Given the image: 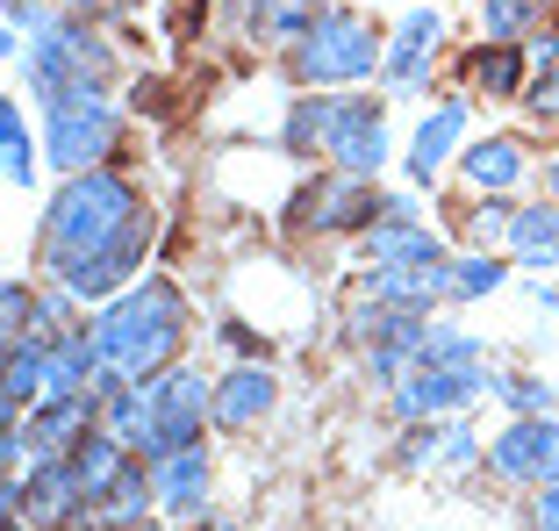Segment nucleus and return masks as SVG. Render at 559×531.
<instances>
[{"instance_id": "43", "label": "nucleus", "mask_w": 559, "mask_h": 531, "mask_svg": "<svg viewBox=\"0 0 559 531\" xmlns=\"http://www.w3.org/2000/svg\"><path fill=\"white\" fill-rule=\"evenodd\" d=\"M194 531H230V524H194Z\"/></svg>"}, {"instance_id": "41", "label": "nucleus", "mask_w": 559, "mask_h": 531, "mask_svg": "<svg viewBox=\"0 0 559 531\" xmlns=\"http://www.w3.org/2000/svg\"><path fill=\"white\" fill-rule=\"evenodd\" d=\"M8 15H15V0H0V22H8Z\"/></svg>"}, {"instance_id": "21", "label": "nucleus", "mask_w": 559, "mask_h": 531, "mask_svg": "<svg viewBox=\"0 0 559 531\" xmlns=\"http://www.w3.org/2000/svg\"><path fill=\"white\" fill-rule=\"evenodd\" d=\"M460 173L488 194H502L524 180V151H516V137H480V144H460Z\"/></svg>"}, {"instance_id": "11", "label": "nucleus", "mask_w": 559, "mask_h": 531, "mask_svg": "<svg viewBox=\"0 0 559 531\" xmlns=\"http://www.w3.org/2000/svg\"><path fill=\"white\" fill-rule=\"evenodd\" d=\"M438 44H444V15L438 8H416V15H402L395 22V36H388V94H424V80H430V58H438Z\"/></svg>"}, {"instance_id": "9", "label": "nucleus", "mask_w": 559, "mask_h": 531, "mask_svg": "<svg viewBox=\"0 0 559 531\" xmlns=\"http://www.w3.org/2000/svg\"><path fill=\"white\" fill-rule=\"evenodd\" d=\"M337 173H359L373 180L388 166V116H380V101L366 94H337V122H330V151H323Z\"/></svg>"}, {"instance_id": "15", "label": "nucleus", "mask_w": 559, "mask_h": 531, "mask_svg": "<svg viewBox=\"0 0 559 531\" xmlns=\"http://www.w3.org/2000/svg\"><path fill=\"white\" fill-rule=\"evenodd\" d=\"M460 137H466V101H438L424 122H416V137H409V180H438L444 166H452V151H460Z\"/></svg>"}, {"instance_id": "38", "label": "nucleus", "mask_w": 559, "mask_h": 531, "mask_svg": "<svg viewBox=\"0 0 559 531\" xmlns=\"http://www.w3.org/2000/svg\"><path fill=\"white\" fill-rule=\"evenodd\" d=\"M8 366H15V345H8V338H0V381H8Z\"/></svg>"}, {"instance_id": "13", "label": "nucleus", "mask_w": 559, "mask_h": 531, "mask_svg": "<svg viewBox=\"0 0 559 531\" xmlns=\"http://www.w3.org/2000/svg\"><path fill=\"white\" fill-rule=\"evenodd\" d=\"M366 295L395 302V309H430L452 295V259H424V266H366Z\"/></svg>"}, {"instance_id": "42", "label": "nucleus", "mask_w": 559, "mask_h": 531, "mask_svg": "<svg viewBox=\"0 0 559 531\" xmlns=\"http://www.w3.org/2000/svg\"><path fill=\"white\" fill-rule=\"evenodd\" d=\"M0 531H29V524H15V517H8V524H0Z\"/></svg>"}, {"instance_id": "3", "label": "nucleus", "mask_w": 559, "mask_h": 531, "mask_svg": "<svg viewBox=\"0 0 559 531\" xmlns=\"http://www.w3.org/2000/svg\"><path fill=\"white\" fill-rule=\"evenodd\" d=\"M380 66H388V36H380L373 15H359V8H323V15L287 44L295 86H352V80H373Z\"/></svg>"}, {"instance_id": "33", "label": "nucleus", "mask_w": 559, "mask_h": 531, "mask_svg": "<svg viewBox=\"0 0 559 531\" xmlns=\"http://www.w3.org/2000/svg\"><path fill=\"white\" fill-rule=\"evenodd\" d=\"M510 209H502V201H488V209H474V245H495V237H510Z\"/></svg>"}, {"instance_id": "34", "label": "nucleus", "mask_w": 559, "mask_h": 531, "mask_svg": "<svg viewBox=\"0 0 559 531\" xmlns=\"http://www.w3.org/2000/svg\"><path fill=\"white\" fill-rule=\"evenodd\" d=\"M538 531H559V482H538V503H531Z\"/></svg>"}, {"instance_id": "5", "label": "nucleus", "mask_w": 559, "mask_h": 531, "mask_svg": "<svg viewBox=\"0 0 559 531\" xmlns=\"http://www.w3.org/2000/svg\"><path fill=\"white\" fill-rule=\"evenodd\" d=\"M151 396V432H144V460H165L180 446H201V424H215V388L194 366H165L144 381Z\"/></svg>"}, {"instance_id": "12", "label": "nucleus", "mask_w": 559, "mask_h": 531, "mask_svg": "<svg viewBox=\"0 0 559 531\" xmlns=\"http://www.w3.org/2000/svg\"><path fill=\"white\" fill-rule=\"evenodd\" d=\"M72 510H86L80 503V474H72L66 452H36L29 474H22V524H66Z\"/></svg>"}, {"instance_id": "31", "label": "nucleus", "mask_w": 559, "mask_h": 531, "mask_svg": "<svg viewBox=\"0 0 559 531\" xmlns=\"http://www.w3.org/2000/svg\"><path fill=\"white\" fill-rule=\"evenodd\" d=\"M495 396H502V402H510V410H552V402H559V388H545V381H516V374H495Z\"/></svg>"}, {"instance_id": "10", "label": "nucleus", "mask_w": 559, "mask_h": 531, "mask_svg": "<svg viewBox=\"0 0 559 531\" xmlns=\"http://www.w3.org/2000/svg\"><path fill=\"white\" fill-rule=\"evenodd\" d=\"M488 467L502 474V482H524V488H538V482H559V424L552 416H516L510 432L488 446Z\"/></svg>"}, {"instance_id": "27", "label": "nucleus", "mask_w": 559, "mask_h": 531, "mask_svg": "<svg viewBox=\"0 0 559 531\" xmlns=\"http://www.w3.org/2000/svg\"><path fill=\"white\" fill-rule=\"evenodd\" d=\"M0 173L15 187L36 180V151H29V116H22L15 101H0Z\"/></svg>"}, {"instance_id": "2", "label": "nucleus", "mask_w": 559, "mask_h": 531, "mask_svg": "<svg viewBox=\"0 0 559 531\" xmlns=\"http://www.w3.org/2000/svg\"><path fill=\"white\" fill-rule=\"evenodd\" d=\"M144 201H136V187L122 180V173L94 166V173H66V187L50 194L44 209V259H80V251H100V245H116L122 223L136 216Z\"/></svg>"}, {"instance_id": "20", "label": "nucleus", "mask_w": 559, "mask_h": 531, "mask_svg": "<svg viewBox=\"0 0 559 531\" xmlns=\"http://www.w3.org/2000/svg\"><path fill=\"white\" fill-rule=\"evenodd\" d=\"M366 266H424V259H444V245L424 231V223H373L359 245Z\"/></svg>"}, {"instance_id": "39", "label": "nucleus", "mask_w": 559, "mask_h": 531, "mask_svg": "<svg viewBox=\"0 0 559 531\" xmlns=\"http://www.w3.org/2000/svg\"><path fill=\"white\" fill-rule=\"evenodd\" d=\"M0 58H15V30H0Z\"/></svg>"}, {"instance_id": "1", "label": "nucleus", "mask_w": 559, "mask_h": 531, "mask_svg": "<svg viewBox=\"0 0 559 531\" xmlns=\"http://www.w3.org/2000/svg\"><path fill=\"white\" fill-rule=\"evenodd\" d=\"M187 338V295L173 281H130L122 295H108V309L94 316V345H100V388L116 381H151L173 366ZM94 388V396H100Z\"/></svg>"}, {"instance_id": "45", "label": "nucleus", "mask_w": 559, "mask_h": 531, "mask_svg": "<svg viewBox=\"0 0 559 531\" xmlns=\"http://www.w3.org/2000/svg\"><path fill=\"white\" fill-rule=\"evenodd\" d=\"M552 30H559V8H552Z\"/></svg>"}, {"instance_id": "44", "label": "nucleus", "mask_w": 559, "mask_h": 531, "mask_svg": "<svg viewBox=\"0 0 559 531\" xmlns=\"http://www.w3.org/2000/svg\"><path fill=\"white\" fill-rule=\"evenodd\" d=\"M8 517H15V510H0V524H8Z\"/></svg>"}, {"instance_id": "26", "label": "nucleus", "mask_w": 559, "mask_h": 531, "mask_svg": "<svg viewBox=\"0 0 559 531\" xmlns=\"http://www.w3.org/2000/svg\"><path fill=\"white\" fill-rule=\"evenodd\" d=\"M323 8H330V0H251V30L273 36V44H295Z\"/></svg>"}, {"instance_id": "19", "label": "nucleus", "mask_w": 559, "mask_h": 531, "mask_svg": "<svg viewBox=\"0 0 559 531\" xmlns=\"http://www.w3.org/2000/svg\"><path fill=\"white\" fill-rule=\"evenodd\" d=\"M265 410H273V374H265L259 359L230 366V374L215 381V424H223V432H251Z\"/></svg>"}, {"instance_id": "28", "label": "nucleus", "mask_w": 559, "mask_h": 531, "mask_svg": "<svg viewBox=\"0 0 559 531\" xmlns=\"http://www.w3.org/2000/svg\"><path fill=\"white\" fill-rule=\"evenodd\" d=\"M144 503H158V482H151L144 460H130V467H122V482L108 488V503H100V517H108V524H136Z\"/></svg>"}, {"instance_id": "14", "label": "nucleus", "mask_w": 559, "mask_h": 531, "mask_svg": "<svg viewBox=\"0 0 559 531\" xmlns=\"http://www.w3.org/2000/svg\"><path fill=\"white\" fill-rule=\"evenodd\" d=\"M151 482H158V510L201 517V510H209V452H201V446L165 452V460H151Z\"/></svg>"}, {"instance_id": "24", "label": "nucleus", "mask_w": 559, "mask_h": 531, "mask_svg": "<svg viewBox=\"0 0 559 531\" xmlns=\"http://www.w3.org/2000/svg\"><path fill=\"white\" fill-rule=\"evenodd\" d=\"M510 251L524 266H559V201H538V209H516V223H510Z\"/></svg>"}, {"instance_id": "6", "label": "nucleus", "mask_w": 559, "mask_h": 531, "mask_svg": "<svg viewBox=\"0 0 559 531\" xmlns=\"http://www.w3.org/2000/svg\"><path fill=\"white\" fill-rule=\"evenodd\" d=\"M380 187L359 180V173H323V180L295 187V209H287V223H295L301 237H330V231H373L380 223Z\"/></svg>"}, {"instance_id": "8", "label": "nucleus", "mask_w": 559, "mask_h": 531, "mask_svg": "<svg viewBox=\"0 0 559 531\" xmlns=\"http://www.w3.org/2000/svg\"><path fill=\"white\" fill-rule=\"evenodd\" d=\"M480 388H495V374H480V359H416L395 381V410L409 424H424V416H444V410H460V402H474Z\"/></svg>"}, {"instance_id": "16", "label": "nucleus", "mask_w": 559, "mask_h": 531, "mask_svg": "<svg viewBox=\"0 0 559 531\" xmlns=\"http://www.w3.org/2000/svg\"><path fill=\"white\" fill-rule=\"evenodd\" d=\"M66 460H72V474H80V503H86V510H100V503H108V488L122 482V467H130L136 452L122 446L116 432H100V424H94V432H86Z\"/></svg>"}, {"instance_id": "22", "label": "nucleus", "mask_w": 559, "mask_h": 531, "mask_svg": "<svg viewBox=\"0 0 559 531\" xmlns=\"http://www.w3.org/2000/svg\"><path fill=\"white\" fill-rule=\"evenodd\" d=\"M559 0H480V36L488 44H531L538 30H552Z\"/></svg>"}, {"instance_id": "40", "label": "nucleus", "mask_w": 559, "mask_h": 531, "mask_svg": "<svg viewBox=\"0 0 559 531\" xmlns=\"http://www.w3.org/2000/svg\"><path fill=\"white\" fill-rule=\"evenodd\" d=\"M108 531H158V524H144V517H136V524H108Z\"/></svg>"}, {"instance_id": "32", "label": "nucleus", "mask_w": 559, "mask_h": 531, "mask_svg": "<svg viewBox=\"0 0 559 531\" xmlns=\"http://www.w3.org/2000/svg\"><path fill=\"white\" fill-rule=\"evenodd\" d=\"M524 108L538 122H559V66H538V80L524 86Z\"/></svg>"}, {"instance_id": "36", "label": "nucleus", "mask_w": 559, "mask_h": 531, "mask_svg": "<svg viewBox=\"0 0 559 531\" xmlns=\"http://www.w3.org/2000/svg\"><path fill=\"white\" fill-rule=\"evenodd\" d=\"M50 531H100V517H94V510H72L66 524H50Z\"/></svg>"}, {"instance_id": "4", "label": "nucleus", "mask_w": 559, "mask_h": 531, "mask_svg": "<svg viewBox=\"0 0 559 531\" xmlns=\"http://www.w3.org/2000/svg\"><path fill=\"white\" fill-rule=\"evenodd\" d=\"M122 144V116L108 94H58L44 101V158L58 173H94Z\"/></svg>"}, {"instance_id": "35", "label": "nucleus", "mask_w": 559, "mask_h": 531, "mask_svg": "<svg viewBox=\"0 0 559 531\" xmlns=\"http://www.w3.org/2000/svg\"><path fill=\"white\" fill-rule=\"evenodd\" d=\"M58 8H72V15H116V8H122V0H58Z\"/></svg>"}, {"instance_id": "17", "label": "nucleus", "mask_w": 559, "mask_h": 531, "mask_svg": "<svg viewBox=\"0 0 559 531\" xmlns=\"http://www.w3.org/2000/svg\"><path fill=\"white\" fill-rule=\"evenodd\" d=\"M100 424L94 396H44V410L29 416V452H72Z\"/></svg>"}, {"instance_id": "23", "label": "nucleus", "mask_w": 559, "mask_h": 531, "mask_svg": "<svg viewBox=\"0 0 559 531\" xmlns=\"http://www.w3.org/2000/svg\"><path fill=\"white\" fill-rule=\"evenodd\" d=\"M474 432H466V424H438V416H430V424H416L409 432V446H402V460L409 467H466L474 460Z\"/></svg>"}, {"instance_id": "25", "label": "nucleus", "mask_w": 559, "mask_h": 531, "mask_svg": "<svg viewBox=\"0 0 559 531\" xmlns=\"http://www.w3.org/2000/svg\"><path fill=\"white\" fill-rule=\"evenodd\" d=\"M330 122H337V94H301L295 108H287V122H280V144L287 151H301V158H309V151H330Z\"/></svg>"}, {"instance_id": "30", "label": "nucleus", "mask_w": 559, "mask_h": 531, "mask_svg": "<svg viewBox=\"0 0 559 531\" xmlns=\"http://www.w3.org/2000/svg\"><path fill=\"white\" fill-rule=\"evenodd\" d=\"M502 281H510V266H502V259H452V295H460V302L495 295Z\"/></svg>"}, {"instance_id": "7", "label": "nucleus", "mask_w": 559, "mask_h": 531, "mask_svg": "<svg viewBox=\"0 0 559 531\" xmlns=\"http://www.w3.org/2000/svg\"><path fill=\"white\" fill-rule=\"evenodd\" d=\"M151 251V209H136L130 223H122L116 245H100V251H80V259H58L50 273H58V287H72L80 302H108L122 281H130L136 266H144Z\"/></svg>"}, {"instance_id": "18", "label": "nucleus", "mask_w": 559, "mask_h": 531, "mask_svg": "<svg viewBox=\"0 0 559 531\" xmlns=\"http://www.w3.org/2000/svg\"><path fill=\"white\" fill-rule=\"evenodd\" d=\"M466 86L488 94V101L524 94V86H531V50L524 44H488V36H480V44L466 50Z\"/></svg>"}, {"instance_id": "37", "label": "nucleus", "mask_w": 559, "mask_h": 531, "mask_svg": "<svg viewBox=\"0 0 559 531\" xmlns=\"http://www.w3.org/2000/svg\"><path fill=\"white\" fill-rule=\"evenodd\" d=\"M545 194L559 201V158H545Z\"/></svg>"}, {"instance_id": "29", "label": "nucleus", "mask_w": 559, "mask_h": 531, "mask_svg": "<svg viewBox=\"0 0 559 531\" xmlns=\"http://www.w3.org/2000/svg\"><path fill=\"white\" fill-rule=\"evenodd\" d=\"M0 338H8V345L36 338V295H29V281H8V287H0Z\"/></svg>"}]
</instances>
